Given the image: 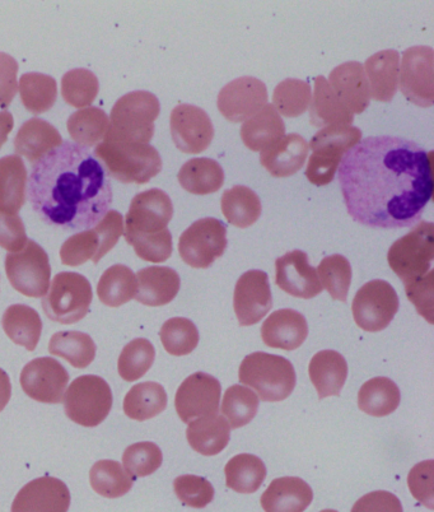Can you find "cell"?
Instances as JSON below:
<instances>
[{"label":"cell","mask_w":434,"mask_h":512,"mask_svg":"<svg viewBox=\"0 0 434 512\" xmlns=\"http://www.w3.org/2000/svg\"><path fill=\"white\" fill-rule=\"evenodd\" d=\"M433 152L398 137H370L345 153L339 183L349 216L394 230L415 225L433 197Z\"/></svg>","instance_id":"6da1fadb"},{"label":"cell","mask_w":434,"mask_h":512,"mask_svg":"<svg viewBox=\"0 0 434 512\" xmlns=\"http://www.w3.org/2000/svg\"><path fill=\"white\" fill-rule=\"evenodd\" d=\"M27 197L42 221L60 230H90L109 212L112 189L95 155L63 142L32 167Z\"/></svg>","instance_id":"7a4b0ae2"},{"label":"cell","mask_w":434,"mask_h":512,"mask_svg":"<svg viewBox=\"0 0 434 512\" xmlns=\"http://www.w3.org/2000/svg\"><path fill=\"white\" fill-rule=\"evenodd\" d=\"M95 157L106 174L124 184H147L162 171L160 153L149 144L105 139L97 144Z\"/></svg>","instance_id":"3957f363"},{"label":"cell","mask_w":434,"mask_h":512,"mask_svg":"<svg viewBox=\"0 0 434 512\" xmlns=\"http://www.w3.org/2000/svg\"><path fill=\"white\" fill-rule=\"evenodd\" d=\"M161 105L151 92L134 91L121 97L111 110L109 141L149 144Z\"/></svg>","instance_id":"277c9868"},{"label":"cell","mask_w":434,"mask_h":512,"mask_svg":"<svg viewBox=\"0 0 434 512\" xmlns=\"http://www.w3.org/2000/svg\"><path fill=\"white\" fill-rule=\"evenodd\" d=\"M241 384L250 386L263 402H282L296 388V371L282 356L255 352L246 356L238 370Z\"/></svg>","instance_id":"5b68a950"},{"label":"cell","mask_w":434,"mask_h":512,"mask_svg":"<svg viewBox=\"0 0 434 512\" xmlns=\"http://www.w3.org/2000/svg\"><path fill=\"white\" fill-rule=\"evenodd\" d=\"M361 139V129L353 125L322 128L308 144V148L312 150L306 169L308 181L316 186L329 185L334 180L345 153L356 147Z\"/></svg>","instance_id":"8992f818"},{"label":"cell","mask_w":434,"mask_h":512,"mask_svg":"<svg viewBox=\"0 0 434 512\" xmlns=\"http://www.w3.org/2000/svg\"><path fill=\"white\" fill-rule=\"evenodd\" d=\"M49 290L41 305L51 321L72 325L86 318L93 299L91 283L86 277L73 272L56 274Z\"/></svg>","instance_id":"52a82bcc"},{"label":"cell","mask_w":434,"mask_h":512,"mask_svg":"<svg viewBox=\"0 0 434 512\" xmlns=\"http://www.w3.org/2000/svg\"><path fill=\"white\" fill-rule=\"evenodd\" d=\"M63 402L70 421L83 427H96L109 416L114 398L110 385L102 377L83 375L65 390Z\"/></svg>","instance_id":"ba28073f"},{"label":"cell","mask_w":434,"mask_h":512,"mask_svg":"<svg viewBox=\"0 0 434 512\" xmlns=\"http://www.w3.org/2000/svg\"><path fill=\"white\" fill-rule=\"evenodd\" d=\"M434 259V225L419 223L391 245L387 262L404 285L426 276Z\"/></svg>","instance_id":"9c48e42d"},{"label":"cell","mask_w":434,"mask_h":512,"mask_svg":"<svg viewBox=\"0 0 434 512\" xmlns=\"http://www.w3.org/2000/svg\"><path fill=\"white\" fill-rule=\"evenodd\" d=\"M6 273L14 290L31 299H44L50 288L49 256L35 241L28 240L20 253H8Z\"/></svg>","instance_id":"30bf717a"},{"label":"cell","mask_w":434,"mask_h":512,"mask_svg":"<svg viewBox=\"0 0 434 512\" xmlns=\"http://www.w3.org/2000/svg\"><path fill=\"white\" fill-rule=\"evenodd\" d=\"M399 311V296L389 282L375 279L359 288L352 304L354 321L364 332L377 333L389 327Z\"/></svg>","instance_id":"8fae6325"},{"label":"cell","mask_w":434,"mask_h":512,"mask_svg":"<svg viewBox=\"0 0 434 512\" xmlns=\"http://www.w3.org/2000/svg\"><path fill=\"white\" fill-rule=\"evenodd\" d=\"M226 249V225L212 217L194 222L179 240L181 259L195 269L209 268Z\"/></svg>","instance_id":"7c38bea8"},{"label":"cell","mask_w":434,"mask_h":512,"mask_svg":"<svg viewBox=\"0 0 434 512\" xmlns=\"http://www.w3.org/2000/svg\"><path fill=\"white\" fill-rule=\"evenodd\" d=\"M174 217L172 200L161 189H149L135 195L125 218V240L153 236L167 230Z\"/></svg>","instance_id":"4fadbf2b"},{"label":"cell","mask_w":434,"mask_h":512,"mask_svg":"<svg viewBox=\"0 0 434 512\" xmlns=\"http://www.w3.org/2000/svg\"><path fill=\"white\" fill-rule=\"evenodd\" d=\"M433 64L434 51L429 46L409 48L400 64V90L419 107H431L434 102Z\"/></svg>","instance_id":"5bb4252c"},{"label":"cell","mask_w":434,"mask_h":512,"mask_svg":"<svg viewBox=\"0 0 434 512\" xmlns=\"http://www.w3.org/2000/svg\"><path fill=\"white\" fill-rule=\"evenodd\" d=\"M20 381L23 392L36 402L60 404L64 400L69 374L59 361L41 357L23 367Z\"/></svg>","instance_id":"9a60e30c"},{"label":"cell","mask_w":434,"mask_h":512,"mask_svg":"<svg viewBox=\"0 0 434 512\" xmlns=\"http://www.w3.org/2000/svg\"><path fill=\"white\" fill-rule=\"evenodd\" d=\"M221 383L205 372H195L177 389L175 408L184 423H189L219 411L221 403Z\"/></svg>","instance_id":"2e32d148"},{"label":"cell","mask_w":434,"mask_h":512,"mask_svg":"<svg viewBox=\"0 0 434 512\" xmlns=\"http://www.w3.org/2000/svg\"><path fill=\"white\" fill-rule=\"evenodd\" d=\"M268 90L264 82L254 77H241L219 92V113L232 123H242L260 113L268 105Z\"/></svg>","instance_id":"e0dca14e"},{"label":"cell","mask_w":434,"mask_h":512,"mask_svg":"<svg viewBox=\"0 0 434 512\" xmlns=\"http://www.w3.org/2000/svg\"><path fill=\"white\" fill-rule=\"evenodd\" d=\"M170 127L175 146L189 155H199L207 150L214 138L212 120L198 106H176L171 113Z\"/></svg>","instance_id":"ac0fdd59"},{"label":"cell","mask_w":434,"mask_h":512,"mask_svg":"<svg viewBox=\"0 0 434 512\" xmlns=\"http://www.w3.org/2000/svg\"><path fill=\"white\" fill-rule=\"evenodd\" d=\"M233 309L241 327H251L260 323L273 309L268 274L263 271L242 274L236 283Z\"/></svg>","instance_id":"d6986e66"},{"label":"cell","mask_w":434,"mask_h":512,"mask_svg":"<svg viewBox=\"0 0 434 512\" xmlns=\"http://www.w3.org/2000/svg\"><path fill=\"white\" fill-rule=\"evenodd\" d=\"M275 271V283L280 290L297 299H314L324 291L316 269L311 267L308 255L301 250L289 251L282 258H278Z\"/></svg>","instance_id":"ffe728a7"},{"label":"cell","mask_w":434,"mask_h":512,"mask_svg":"<svg viewBox=\"0 0 434 512\" xmlns=\"http://www.w3.org/2000/svg\"><path fill=\"white\" fill-rule=\"evenodd\" d=\"M70 492L67 484L54 477H41L27 483L17 493L12 512H68Z\"/></svg>","instance_id":"44dd1931"},{"label":"cell","mask_w":434,"mask_h":512,"mask_svg":"<svg viewBox=\"0 0 434 512\" xmlns=\"http://www.w3.org/2000/svg\"><path fill=\"white\" fill-rule=\"evenodd\" d=\"M328 82L335 95L353 115L362 114L370 106V85L361 63L340 64L330 73Z\"/></svg>","instance_id":"7402d4cb"},{"label":"cell","mask_w":434,"mask_h":512,"mask_svg":"<svg viewBox=\"0 0 434 512\" xmlns=\"http://www.w3.org/2000/svg\"><path fill=\"white\" fill-rule=\"evenodd\" d=\"M308 325L305 316L292 309L274 311L261 327V338L270 348L294 351L305 343Z\"/></svg>","instance_id":"603a6c76"},{"label":"cell","mask_w":434,"mask_h":512,"mask_svg":"<svg viewBox=\"0 0 434 512\" xmlns=\"http://www.w3.org/2000/svg\"><path fill=\"white\" fill-rule=\"evenodd\" d=\"M314 500V492L303 479H274L260 498L265 512H303Z\"/></svg>","instance_id":"cb8c5ba5"},{"label":"cell","mask_w":434,"mask_h":512,"mask_svg":"<svg viewBox=\"0 0 434 512\" xmlns=\"http://www.w3.org/2000/svg\"><path fill=\"white\" fill-rule=\"evenodd\" d=\"M308 143L300 134L284 136L273 147L261 152L260 164L274 178H289L302 169L308 156Z\"/></svg>","instance_id":"d4e9b609"},{"label":"cell","mask_w":434,"mask_h":512,"mask_svg":"<svg viewBox=\"0 0 434 512\" xmlns=\"http://www.w3.org/2000/svg\"><path fill=\"white\" fill-rule=\"evenodd\" d=\"M137 295L140 304L158 307L174 301L180 291V276L168 267H148L137 273Z\"/></svg>","instance_id":"484cf974"},{"label":"cell","mask_w":434,"mask_h":512,"mask_svg":"<svg viewBox=\"0 0 434 512\" xmlns=\"http://www.w3.org/2000/svg\"><path fill=\"white\" fill-rule=\"evenodd\" d=\"M364 72L370 85L371 99L390 102L394 99L399 87V51H378L367 59Z\"/></svg>","instance_id":"4316f807"},{"label":"cell","mask_w":434,"mask_h":512,"mask_svg":"<svg viewBox=\"0 0 434 512\" xmlns=\"http://www.w3.org/2000/svg\"><path fill=\"white\" fill-rule=\"evenodd\" d=\"M63 142L58 129L48 121L34 118L26 121L18 130L14 139V150L31 164H36L48 153L62 146Z\"/></svg>","instance_id":"83f0119b"},{"label":"cell","mask_w":434,"mask_h":512,"mask_svg":"<svg viewBox=\"0 0 434 512\" xmlns=\"http://www.w3.org/2000/svg\"><path fill=\"white\" fill-rule=\"evenodd\" d=\"M308 374L320 400L339 397L347 381L348 363L339 352L325 349L312 357Z\"/></svg>","instance_id":"f1b7e54d"},{"label":"cell","mask_w":434,"mask_h":512,"mask_svg":"<svg viewBox=\"0 0 434 512\" xmlns=\"http://www.w3.org/2000/svg\"><path fill=\"white\" fill-rule=\"evenodd\" d=\"M286 136V125L273 105H266L260 113L246 120L241 138L252 152H263Z\"/></svg>","instance_id":"f546056e"},{"label":"cell","mask_w":434,"mask_h":512,"mask_svg":"<svg viewBox=\"0 0 434 512\" xmlns=\"http://www.w3.org/2000/svg\"><path fill=\"white\" fill-rule=\"evenodd\" d=\"M186 437L196 453L214 456L227 448L231 437V427L226 418L217 413L191 421L186 430Z\"/></svg>","instance_id":"4dcf8cb0"},{"label":"cell","mask_w":434,"mask_h":512,"mask_svg":"<svg viewBox=\"0 0 434 512\" xmlns=\"http://www.w3.org/2000/svg\"><path fill=\"white\" fill-rule=\"evenodd\" d=\"M310 121L314 127L326 128L331 125H352L354 115L335 95L328 79H315V92L310 104Z\"/></svg>","instance_id":"1f68e13d"},{"label":"cell","mask_w":434,"mask_h":512,"mask_svg":"<svg viewBox=\"0 0 434 512\" xmlns=\"http://www.w3.org/2000/svg\"><path fill=\"white\" fill-rule=\"evenodd\" d=\"M2 325L8 338L17 346L34 352L42 333V320L32 307L22 304L9 306L3 315Z\"/></svg>","instance_id":"d6a6232c"},{"label":"cell","mask_w":434,"mask_h":512,"mask_svg":"<svg viewBox=\"0 0 434 512\" xmlns=\"http://www.w3.org/2000/svg\"><path fill=\"white\" fill-rule=\"evenodd\" d=\"M27 170L20 156L0 160V211L17 213L26 202Z\"/></svg>","instance_id":"836d02e7"},{"label":"cell","mask_w":434,"mask_h":512,"mask_svg":"<svg viewBox=\"0 0 434 512\" xmlns=\"http://www.w3.org/2000/svg\"><path fill=\"white\" fill-rule=\"evenodd\" d=\"M177 179L186 192L208 195L222 188L224 172L222 166L212 158H193L181 167Z\"/></svg>","instance_id":"e575fe53"},{"label":"cell","mask_w":434,"mask_h":512,"mask_svg":"<svg viewBox=\"0 0 434 512\" xmlns=\"http://www.w3.org/2000/svg\"><path fill=\"white\" fill-rule=\"evenodd\" d=\"M398 385L387 377H375L362 385L358 393V407L372 417H386L400 406Z\"/></svg>","instance_id":"d590c367"},{"label":"cell","mask_w":434,"mask_h":512,"mask_svg":"<svg viewBox=\"0 0 434 512\" xmlns=\"http://www.w3.org/2000/svg\"><path fill=\"white\" fill-rule=\"evenodd\" d=\"M167 407V393L162 385L157 383H142L134 385L124 398V413L130 420L148 421L157 417Z\"/></svg>","instance_id":"8d00e7d4"},{"label":"cell","mask_w":434,"mask_h":512,"mask_svg":"<svg viewBox=\"0 0 434 512\" xmlns=\"http://www.w3.org/2000/svg\"><path fill=\"white\" fill-rule=\"evenodd\" d=\"M221 207L226 220L238 228L254 225L263 211L258 194L241 185L233 186L223 193Z\"/></svg>","instance_id":"74e56055"},{"label":"cell","mask_w":434,"mask_h":512,"mask_svg":"<svg viewBox=\"0 0 434 512\" xmlns=\"http://www.w3.org/2000/svg\"><path fill=\"white\" fill-rule=\"evenodd\" d=\"M97 347L90 335L77 330L58 332L51 337L49 352L62 357L76 369H86L95 361Z\"/></svg>","instance_id":"f35d334b"},{"label":"cell","mask_w":434,"mask_h":512,"mask_svg":"<svg viewBox=\"0 0 434 512\" xmlns=\"http://www.w3.org/2000/svg\"><path fill=\"white\" fill-rule=\"evenodd\" d=\"M137 295V278L132 269L123 264L112 265L102 274L97 285V296L102 304L120 307Z\"/></svg>","instance_id":"ab89813d"},{"label":"cell","mask_w":434,"mask_h":512,"mask_svg":"<svg viewBox=\"0 0 434 512\" xmlns=\"http://www.w3.org/2000/svg\"><path fill=\"white\" fill-rule=\"evenodd\" d=\"M109 127V116L98 107H86L77 111L69 116L67 123L69 136L78 146L84 148L104 142Z\"/></svg>","instance_id":"60d3db41"},{"label":"cell","mask_w":434,"mask_h":512,"mask_svg":"<svg viewBox=\"0 0 434 512\" xmlns=\"http://www.w3.org/2000/svg\"><path fill=\"white\" fill-rule=\"evenodd\" d=\"M224 473L226 486L244 495L258 491L266 478L263 460L251 454L233 456L224 468Z\"/></svg>","instance_id":"b9f144b4"},{"label":"cell","mask_w":434,"mask_h":512,"mask_svg":"<svg viewBox=\"0 0 434 512\" xmlns=\"http://www.w3.org/2000/svg\"><path fill=\"white\" fill-rule=\"evenodd\" d=\"M22 104L34 115H41L55 105L58 86L53 77L41 73H26L18 83Z\"/></svg>","instance_id":"7bdbcfd3"},{"label":"cell","mask_w":434,"mask_h":512,"mask_svg":"<svg viewBox=\"0 0 434 512\" xmlns=\"http://www.w3.org/2000/svg\"><path fill=\"white\" fill-rule=\"evenodd\" d=\"M135 479L115 460H100L91 468L92 490L105 498L123 497L132 490Z\"/></svg>","instance_id":"ee69618b"},{"label":"cell","mask_w":434,"mask_h":512,"mask_svg":"<svg viewBox=\"0 0 434 512\" xmlns=\"http://www.w3.org/2000/svg\"><path fill=\"white\" fill-rule=\"evenodd\" d=\"M260 399L251 389L233 385L224 393L222 414L233 430L244 427L254 420L258 413Z\"/></svg>","instance_id":"f6af8a7d"},{"label":"cell","mask_w":434,"mask_h":512,"mask_svg":"<svg viewBox=\"0 0 434 512\" xmlns=\"http://www.w3.org/2000/svg\"><path fill=\"white\" fill-rule=\"evenodd\" d=\"M312 100L311 86L301 79L288 78L275 87L273 102L279 115L298 118L305 114Z\"/></svg>","instance_id":"bcb514c9"},{"label":"cell","mask_w":434,"mask_h":512,"mask_svg":"<svg viewBox=\"0 0 434 512\" xmlns=\"http://www.w3.org/2000/svg\"><path fill=\"white\" fill-rule=\"evenodd\" d=\"M154 358H156V349L148 339L138 338L126 344L118 361L121 379L128 383L142 379L151 369Z\"/></svg>","instance_id":"7dc6e473"},{"label":"cell","mask_w":434,"mask_h":512,"mask_svg":"<svg viewBox=\"0 0 434 512\" xmlns=\"http://www.w3.org/2000/svg\"><path fill=\"white\" fill-rule=\"evenodd\" d=\"M322 288L333 300L345 302L352 283V267L343 255L335 254L325 258L317 267Z\"/></svg>","instance_id":"c3c4849f"},{"label":"cell","mask_w":434,"mask_h":512,"mask_svg":"<svg viewBox=\"0 0 434 512\" xmlns=\"http://www.w3.org/2000/svg\"><path fill=\"white\" fill-rule=\"evenodd\" d=\"M100 91V83L96 74L88 69L77 68L64 74L62 79V95L68 105L77 109H86L93 104Z\"/></svg>","instance_id":"681fc988"},{"label":"cell","mask_w":434,"mask_h":512,"mask_svg":"<svg viewBox=\"0 0 434 512\" xmlns=\"http://www.w3.org/2000/svg\"><path fill=\"white\" fill-rule=\"evenodd\" d=\"M163 348L172 356H188L199 344V332L193 321L185 318L167 320L160 332Z\"/></svg>","instance_id":"f907efd6"},{"label":"cell","mask_w":434,"mask_h":512,"mask_svg":"<svg viewBox=\"0 0 434 512\" xmlns=\"http://www.w3.org/2000/svg\"><path fill=\"white\" fill-rule=\"evenodd\" d=\"M60 259L68 267H79L88 260L97 264L102 259L101 239L95 228L78 232L69 237L60 249Z\"/></svg>","instance_id":"816d5d0a"},{"label":"cell","mask_w":434,"mask_h":512,"mask_svg":"<svg viewBox=\"0 0 434 512\" xmlns=\"http://www.w3.org/2000/svg\"><path fill=\"white\" fill-rule=\"evenodd\" d=\"M162 462L161 449L149 441L130 445L123 454L124 469L134 479L151 476L160 469Z\"/></svg>","instance_id":"f5cc1de1"},{"label":"cell","mask_w":434,"mask_h":512,"mask_svg":"<svg viewBox=\"0 0 434 512\" xmlns=\"http://www.w3.org/2000/svg\"><path fill=\"white\" fill-rule=\"evenodd\" d=\"M174 490L185 506L204 509L214 498V488L207 479L198 476H180L175 479Z\"/></svg>","instance_id":"db71d44e"},{"label":"cell","mask_w":434,"mask_h":512,"mask_svg":"<svg viewBox=\"0 0 434 512\" xmlns=\"http://www.w3.org/2000/svg\"><path fill=\"white\" fill-rule=\"evenodd\" d=\"M132 245L135 254L149 263H165L172 255V235L170 230H165L161 234L153 236L134 237L126 240Z\"/></svg>","instance_id":"11a10c76"},{"label":"cell","mask_w":434,"mask_h":512,"mask_svg":"<svg viewBox=\"0 0 434 512\" xmlns=\"http://www.w3.org/2000/svg\"><path fill=\"white\" fill-rule=\"evenodd\" d=\"M25 225L17 213L0 211V246L8 253H20L27 245Z\"/></svg>","instance_id":"9f6ffc18"},{"label":"cell","mask_w":434,"mask_h":512,"mask_svg":"<svg viewBox=\"0 0 434 512\" xmlns=\"http://www.w3.org/2000/svg\"><path fill=\"white\" fill-rule=\"evenodd\" d=\"M434 271L431 269L426 276L405 285L406 295L417 311L429 324H433V287Z\"/></svg>","instance_id":"6f0895ef"},{"label":"cell","mask_w":434,"mask_h":512,"mask_svg":"<svg viewBox=\"0 0 434 512\" xmlns=\"http://www.w3.org/2000/svg\"><path fill=\"white\" fill-rule=\"evenodd\" d=\"M433 470V460H427L415 465L408 477L410 492L429 509H433Z\"/></svg>","instance_id":"680465c9"},{"label":"cell","mask_w":434,"mask_h":512,"mask_svg":"<svg viewBox=\"0 0 434 512\" xmlns=\"http://www.w3.org/2000/svg\"><path fill=\"white\" fill-rule=\"evenodd\" d=\"M18 63L6 53H0V107L7 109L18 91Z\"/></svg>","instance_id":"91938a15"},{"label":"cell","mask_w":434,"mask_h":512,"mask_svg":"<svg viewBox=\"0 0 434 512\" xmlns=\"http://www.w3.org/2000/svg\"><path fill=\"white\" fill-rule=\"evenodd\" d=\"M350 512H404L398 497L386 491H376L359 498Z\"/></svg>","instance_id":"94428289"},{"label":"cell","mask_w":434,"mask_h":512,"mask_svg":"<svg viewBox=\"0 0 434 512\" xmlns=\"http://www.w3.org/2000/svg\"><path fill=\"white\" fill-rule=\"evenodd\" d=\"M12 397L11 379L6 371L0 369V413L7 407Z\"/></svg>","instance_id":"6125c7cd"},{"label":"cell","mask_w":434,"mask_h":512,"mask_svg":"<svg viewBox=\"0 0 434 512\" xmlns=\"http://www.w3.org/2000/svg\"><path fill=\"white\" fill-rule=\"evenodd\" d=\"M13 127V115L8 113V111L0 113V148H2L3 144L7 142L9 133L12 132Z\"/></svg>","instance_id":"be15d7a7"},{"label":"cell","mask_w":434,"mask_h":512,"mask_svg":"<svg viewBox=\"0 0 434 512\" xmlns=\"http://www.w3.org/2000/svg\"><path fill=\"white\" fill-rule=\"evenodd\" d=\"M320 512H338V511H335V510H322Z\"/></svg>","instance_id":"e7e4bbea"}]
</instances>
